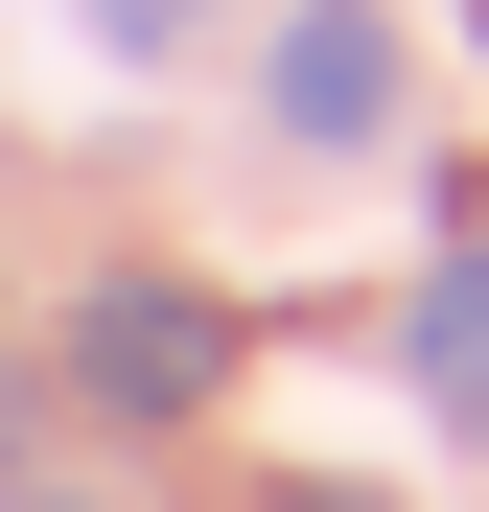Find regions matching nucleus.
Masks as SVG:
<instances>
[{"label": "nucleus", "instance_id": "nucleus-3", "mask_svg": "<svg viewBox=\"0 0 489 512\" xmlns=\"http://www.w3.org/2000/svg\"><path fill=\"white\" fill-rule=\"evenodd\" d=\"M396 373H420L466 443H489V210H443V280L396 303Z\"/></svg>", "mask_w": 489, "mask_h": 512}, {"label": "nucleus", "instance_id": "nucleus-2", "mask_svg": "<svg viewBox=\"0 0 489 512\" xmlns=\"http://www.w3.org/2000/svg\"><path fill=\"white\" fill-rule=\"evenodd\" d=\"M257 117H280V140H326V163L396 140V0H303L280 70H257Z\"/></svg>", "mask_w": 489, "mask_h": 512}, {"label": "nucleus", "instance_id": "nucleus-6", "mask_svg": "<svg viewBox=\"0 0 489 512\" xmlns=\"http://www.w3.org/2000/svg\"><path fill=\"white\" fill-rule=\"evenodd\" d=\"M0 489H24V350H0Z\"/></svg>", "mask_w": 489, "mask_h": 512}, {"label": "nucleus", "instance_id": "nucleus-1", "mask_svg": "<svg viewBox=\"0 0 489 512\" xmlns=\"http://www.w3.org/2000/svg\"><path fill=\"white\" fill-rule=\"evenodd\" d=\"M70 396H94L117 443H187V419L233 396V303H210V280H163V256H117V280L70 303Z\"/></svg>", "mask_w": 489, "mask_h": 512}, {"label": "nucleus", "instance_id": "nucleus-5", "mask_svg": "<svg viewBox=\"0 0 489 512\" xmlns=\"http://www.w3.org/2000/svg\"><path fill=\"white\" fill-rule=\"evenodd\" d=\"M257 512H373V489H350V466H280V489H257Z\"/></svg>", "mask_w": 489, "mask_h": 512}, {"label": "nucleus", "instance_id": "nucleus-4", "mask_svg": "<svg viewBox=\"0 0 489 512\" xmlns=\"http://www.w3.org/2000/svg\"><path fill=\"white\" fill-rule=\"evenodd\" d=\"M187 24H210V0H94V47H140V70L187 47Z\"/></svg>", "mask_w": 489, "mask_h": 512}]
</instances>
